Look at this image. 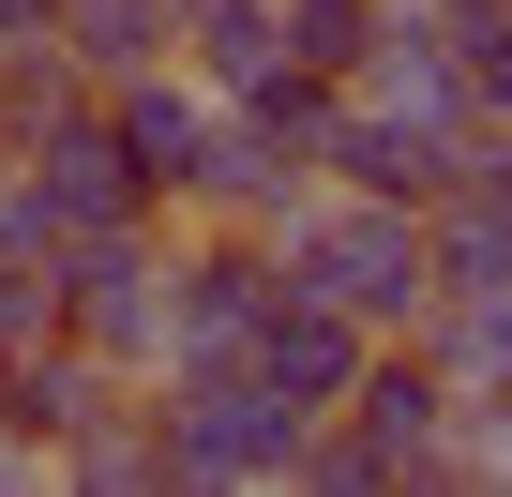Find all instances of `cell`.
<instances>
[{"instance_id": "obj_1", "label": "cell", "mask_w": 512, "mask_h": 497, "mask_svg": "<svg viewBox=\"0 0 512 497\" xmlns=\"http://www.w3.org/2000/svg\"><path fill=\"white\" fill-rule=\"evenodd\" d=\"M287 287H317L332 317L392 332V317H422V302H437V241H422V211H407V196H332V211H302V196H287Z\"/></svg>"}, {"instance_id": "obj_2", "label": "cell", "mask_w": 512, "mask_h": 497, "mask_svg": "<svg viewBox=\"0 0 512 497\" xmlns=\"http://www.w3.org/2000/svg\"><path fill=\"white\" fill-rule=\"evenodd\" d=\"M166 467L181 482H287L302 467V407L256 377V362H181V392H166Z\"/></svg>"}, {"instance_id": "obj_3", "label": "cell", "mask_w": 512, "mask_h": 497, "mask_svg": "<svg viewBox=\"0 0 512 497\" xmlns=\"http://www.w3.org/2000/svg\"><path fill=\"white\" fill-rule=\"evenodd\" d=\"M332 407H347V437L302 422V467H317V482H407V467H452V377H437V362H377V347H362V377H347Z\"/></svg>"}, {"instance_id": "obj_4", "label": "cell", "mask_w": 512, "mask_h": 497, "mask_svg": "<svg viewBox=\"0 0 512 497\" xmlns=\"http://www.w3.org/2000/svg\"><path fill=\"white\" fill-rule=\"evenodd\" d=\"M362 347H377L362 317H332L317 287H287V272H272V302H256V332H241L226 362H256V377H272V392H287L302 422H332V392L362 377Z\"/></svg>"}, {"instance_id": "obj_5", "label": "cell", "mask_w": 512, "mask_h": 497, "mask_svg": "<svg viewBox=\"0 0 512 497\" xmlns=\"http://www.w3.org/2000/svg\"><path fill=\"white\" fill-rule=\"evenodd\" d=\"M317 166H332L347 196H407V211H422V196L467 166V121H437V106H377V91H362V106L332 121V151H317Z\"/></svg>"}, {"instance_id": "obj_6", "label": "cell", "mask_w": 512, "mask_h": 497, "mask_svg": "<svg viewBox=\"0 0 512 497\" xmlns=\"http://www.w3.org/2000/svg\"><path fill=\"white\" fill-rule=\"evenodd\" d=\"M256 302H272L256 241H196V257L166 272V362H226V347L256 332Z\"/></svg>"}, {"instance_id": "obj_7", "label": "cell", "mask_w": 512, "mask_h": 497, "mask_svg": "<svg viewBox=\"0 0 512 497\" xmlns=\"http://www.w3.org/2000/svg\"><path fill=\"white\" fill-rule=\"evenodd\" d=\"M106 136H121V166H136L151 196H181V181L211 166V106H196V91H166L151 61H136V76H106Z\"/></svg>"}, {"instance_id": "obj_8", "label": "cell", "mask_w": 512, "mask_h": 497, "mask_svg": "<svg viewBox=\"0 0 512 497\" xmlns=\"http://www.w3.org/2000/svg\"><path fill=\"white\" fill-rule=\"evenodd\" d=\"M166 31H181V0H46V46L76 76H136V61H166Z\"/></svg>"}, {"instance_id": "obj_9", "label": "cell", "mask_w": 512, "mask_h": 497, "mask_svg": "<svg viewBox=\"0 0 512 497\" xmlns=\"http://www.w3.org/2000/svg\"><path fill=\"white\" fill-rule=\"evenodd\" d=\"M181 31H196V76H211V91H256V76L287 61L272 0H181Z\"/></svg>"}, {"instance_id": "obj_10", "label": "cell", "mask_w": 512, "mask_h": 497, "mask_svg": "<svg viewBox=\"0 0 512 497\" xmlns=\"http://www.w3.org/2000/svg\"><path fill=\"white\" fill-rule=\"evenodd\" d=\"M272 31H287L302 76H347V61L377 46V0H272Z\"/></svg>"}, {"instance_id": "obj_11", "label": "cell", "mask_w": 512, "mask_h": 497, "mask_svg": "<svg viewBox=\"0 0 512 497\" xmlns=\"http://www.w3.org/2000/svg\"><path fill=\"white\" fill-rule=\"evenodd\" d=\"M46 452H61L76 482H166V437H151V422H106V407H91L76 437H46Z\"/></svg>"}, {"instance_id": "obj_12", "label": "cell", "mask_w": 512, "mask_h": 497, "mask_svg": "<svg viewBox=\"0 0 512 497\" xmlns=\"http://www.w3.org/2000/svg\"><path fill=\"white\" fill-rule=\"evenodd\" d=\"M61 347V257H0V362Z\"/></svg>"}]
</instances>
